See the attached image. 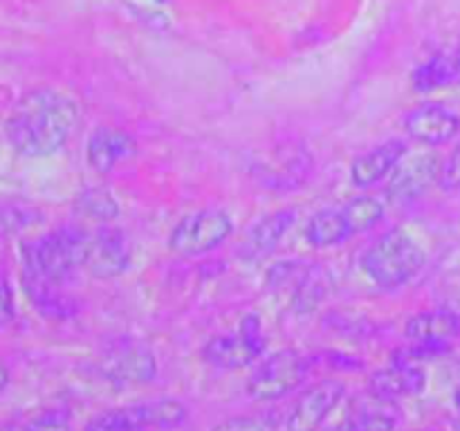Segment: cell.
Segmentation results:
<instances>
[{
    "label": "cell",
    "mask_w": 460,
    "mask_h": 431,
    "mask_svg": "<svg viewBox=\"0 0 460 431\" xmlns=\"http://www.w3.org/2000/svg\"><path fill=\"white\" fill-rule=\"evenodd\" d=\"M99 371L108 382L119 386L148 384L157 375L155 355L142 341L119 339L106 348L99 359Z\"/></svg>",
    "instance_id": "ba28073f"
},
{
    "label": "cell",
    "mask_w": 460,
    "mask_h": 431,
    "mask_svg": "<svg viewBox=\"0 0 460 431\" xmlns=\"http://www.w3.org/2000/svg\"><path fill=\"white\" fill-rule=\"evenodd\" d=\"M90 233L81 227H58L22 245V269L61 286L76 268L85 265Z\"/></svg>",
    "instance_id": "3957f363"
},
{
    "label": "cell",
    "mask_w": 460,
    "mask_h": 431,
    "mask_svg": "<svg viewBox=\"0 0 460 431\" xmlns=\"http://www.w3.org/2000/svg\"><path fill=\"white\" fill-rule=\"evenodd\" d=\"M234 233V223L220 209H198L182 216L169 233V250L178 256H202L223 245Z\"/></svg>",
    "instance_id": "5b68a950"
},
{
    "label": "cell",
    "mask_w": 460,
    "mask_h": 431,
    "mask_svg": "<svg viewBox=\"0 0 460 431\" xmlns=\"http://www.w3.org/2000/svg\"><path fill=\"white\" fill-rule=\"evenodd\" d=\"M346 216V223H349L350 233H362L368 229L376 227L382 218H385V205H382L380 198L376 196H358L353 200L346 202L341 207Z\"/></svg>",
    "instance_id": "603a6c76"
},
{
    "label": "cell",
    "mask_w": 460,
    "mask_h": 431,
    "mask_svg": "<svg viewBox=\"0 0 460 431\" xmlns=\"http://www.w3.org/2000/svg\"><path fill=\"white\" fill-rule=\"evenodd\" d=\"M407 153V144L402 139H389V142L367 151L364 155L355 157L353 164H350V180H353L355 187H373L386 175L394 173V169Z\"/></svg>",
    "instance_id": "e0dca14e"
},
{
    "label": "cell",
    "mask_w": 460,
    "mask_h": 431,
    "mask_svg": "<svg viewBox=\"0 0 460 431\" xmlns=\"http://www.w3.org/2000/svg\"><path fill=\"white\" fill-rule=\"evenodd\" d=\"M427 386V373L422 371L420 364L394 362L391 366L380 368L368 377V391L380 398L395 400L413 398L420 395Z\"/></svg>",
    "instance_id": "2e32d148"
},
{
    "label": "cell",
    "mask_w": 460,
    "mask_h": 431,
    "mask_svg": "<svg viewBox=\"0 0 460 431\" xmlns=\"http://www.w3.org/2000/svg\"><path fill=\"white\" fill-rule=\"evenodd\" d=\"M296 220L295 209H277L272 214H265L254 227L247 233V251L254 256H265L272 254L279 247V242L286 238V233L290 232L292 224Z\"/></svg>",
    "instance_id": "ac0fdd59"
},
{
    "label": "cell",
    "mask_w": 460,
    "mask_h": 431,
    "mask_svg": "<svg viewBox=\"0 0 460 431\" xmlns=\"http://www.w3.org/2000/svg\"><path fill=\"white\" fill-rule=\"evenodd\" d=\"M75 211L84 218L97 220V223L106 224L111 220H115L119 216V202L115 200L108 189L103 187H90L76 196L75 200Z\"/></svg>",
    "instance_id": "7402d4cb"
},
{
    "label": "cell",
    "mask_w": 460,
    "mask_h": 431,
    "mask_svg": "<svg viewBox=\"0 0 460 431\" xmlns=\"http://www.w3.org/2000/svg\"><path fill=\"white\" fill-rule=\"evenodd\" d=\"M139 416H142L144 429H175V427L184 425L189 416V409L184 407L180 400L162 398L153 400V402L137 404Z\"/></svg>",
    "instance_id": "44dd1931"
},
{
    "label": "cell",
    "mask_w": 460,
    "mask_h": 431,
    "mask_svg": "<svg viewBox=\"0 0 460 431\" xmlns=\"http://www.w3.org/2000/svg\"><path fill=\"white\" fill-rule=\"evenodd\" d=\"M438 184L445 191H458L460 189V139L456 146H454V151L449 153L447 160L443 162Z\"/></svg>",
    "instance_id": "4316f807"
},
{
    "label": "cell",
    "mask_w": 460,
    "mask_h": 431,
    "mask_svg": "<svg viewBox=\"0 0 460 431\" xmlns=\"http://www.w3.org/2000/svg\"><path fill=\"white\" fill-rule=\"evenodd\" d=\"M310 373V359L296 350L270 355L247 380L245 391L254 402H274L299 389Z\"/></svg>",
    "instance_id": "277c9868"
},
{
    "label": "cell",
    "mask_w": 460,
    "mask_h": 431,
    "mask_svg": "<svg viewBox=\"0 0 460 431\" xmlns=\"http://www.w3.org/2000/svg\"><path fill=\"white\" fill-rule=\"evenodd\" d=\"M144 422L139 416L137 404H130V407L121 409H111V411H103L99 416H94L88 425L84 427V431H142Z\"/></svg>",
    "instance_id": "cb8c5ba5"
},
{
    "label": "cell",
    "mask_w": 460,
    "mask_h": 431,
    "mask_svg": "<svg viewBox=\"0 0 460 431\" xmlns=\"http://www.w3.org/2000/svg\"><path fill=\"white\" fill-rule=\"evenodd\" d=\"M16 317V303H13V290L7 274L0 269V330L7 328Z\"/></svg>",
    "instance_id": "83f0119b"
},
{
    "label": "cell",
    "mask_w": 460,
    "mask_h": 431,
    "mask_svg": "<svg viewBox=\"0 0 460 431\" xmlns=\"http://www.w3.org/2000/svg\"><path fill=\"white\" fill-rule=\"evenodd\" d=\"M79 103L70 94L36 88L22 94L4 121V135L16 153L48 157L66 146L79 124Z\"/></svg>",
    "instance_id": "6da1fadb"
},
{
    "label": "cell",
    "mask_w": 460,
    "mask_h": 431,
    "mask_svg": "<svg viewBox=\"0 0 460 431\" xmlns=\"http://www.w3.org/2000/svg\"><path fill=\"white\" fill-rule=\"evenodd\" d=\"M440 171H443V160L436 153L425 151L413 153V155L407 153L391 173L386 193L395 202L416 200L422 193L429 191L434 184H438Z\"/></svg>",
    "instance_id": "9c48e42d"
},
{
    "label": "cell",
    "mask_w": 460,
    "mask_h": 431,
    "mask_svg": "<svg viewBox=\"0 0 460 431\" xmlns=\"http://www.w3.org/2000/svg\"><path fill=\"white\" fill-rule=\"evenodd\" d=\"M268 286L274 292L288 295L295 310L310 312L326 296L328 277L323 268H317V265L301 263V260H281L270 268Z\"/></svg>",
    "instance_id": "52a82bcc"
},
{
    "label": "cell",
    "mask_w": 460,
    "mask_h": 431,
    "mask_svg": "<svg viewBox=\"0 0 460 431\" xmlns=\"http://www.w3.org/2000/svg\"><path fill=\"white\" fill-rule=\"evenodd\" d=\"M265 353V335L261 328V319L256 314H247L234 335L211 337L202 346V359L216 368L238 371L254 364Z\"/></svg>",
    "instance_id": "8992f818"
},
{
    "label": "cell",
    "mask_w": 460,
    "mask_h": 431,
    "mask_svg": "<svg viewBox=\"0 0 460 431\" xmlns=\"http://www.w3.org/2000/svg\"><path fill=\"white\" fill-rule=\"evenodd\" d=\"M425 250L404 229L382 233L362 256V269L376 286L398 290L425 268Z\"/></svg>",
    "instance_id": "7a4b0ae2"
},
{
    "label": "cell",
    "mask_w": 460,
    "mask_h": 431,
    "mask_svg": "<svg viewBox=\"0 0 460 431\" xmlns=\"http://www.w3.org/2000/svg\"><path fill=\"white\" fill-rule=\"evenodd\" d=\"M9 384V371H7V366H4V364H0V393H3L4 391V386Z\"/></svg>",
    "instance_id": "f1b7e54d"
},
{
    "label": "cell",
    "mask_w": 460,
    "mask_h": 431,
    "mask_svg": "<svg viewBox=\"0 0 460 431\" xmlns=\"http://www.w3.org/2000/svg\"><path fill=\"white\" fill-rule=\"evenodd\" d=\"M279 420L272 413H261V416H236L223 420L211 431H277Z\"/></svg>",
    "instance_id": "d4e9b609"
},
{
    "label": "cell",
    "mask_w": 460,
    "mask_h": 431,
    "mask_svg": "<svg viewBox=\"0 0 460 431\" xmlns=\"http://www.w3.org/2000/svg\"><path fill=\"white\" fill-rule=\"evenodd\" d=\"M305 241L314 250H326V247L341 245V242L349 241L353 233H350L349 223H346V216L341 209H322L317 214H313L305 223L304 232Z\"/></svg>",
    "instance_id": "d6986e66"
},
{
    "label": "cell",
    "mask_w": 460,
    "mask_h": 431,
    "mask_svg": "<svg viewBox=\"0 0 460 431\" xmlns=\"http://www.w3.org/2000/svg\"><path fill=\"white\" fill-rule=\"evenodd\" d=\"M135 153H137V142H135L133 135L119 128L99 126L88 139L85 160H88L90 169L97 171L99 175H106L119 162L130 160Z\"/></svg>",
    "instance_id": "9a60e30c"
},
{
    "label": "cell",
    "mask_w": 460,
    "mask_h": 431,
    "mask_svg": "<svg viewBox=\"0 0 460 431\" xmlns=\"http://www.w3.org/2000/svg\"><path fill=\"white\" fill-rule=\"evenodd\" d=\"M400 420L402 411L395 400L380 398L368 391V395L353 400L346 409L341 431H395Z\"/></svg>",
    "instance_id": "5bb4252c"
},
{
    "label": "cell",
    "mask_w": 460,
    "mask_h": 431,
    "mask_svg": "<svg viewBox=\"0 0 460 431\" xmlns=\"http://www.w3.org/2000/svg\"><path fill=\"white\" fill-rule=\"evenodd\" d=\"M454 57H456V75H458L456 85H460V49H456V52H454Z\"/></svg>",
    "instance_id": "f546056e"
},
{
    "label": "cell",
    "mask_w": 460,
    "mask_h": 431,
    "mask_svg": "<svg viewBox=\"0 0 460 431\" xmlns=\"http://www.w3.org/2000/svg\"><path fill=\"white\" fill-rule=\"evenodd\" d=\"M456 57L454 52L436 54L429 61L418 66L411 75V85L416 92H434V90L456 85Z\"/></svg>",
    "instance_id": "ffe728a7"
},
{
    "label": "cell",
    "mask_w": 460,
    "mask_h": 431,
    "mask_svg": "<svg viewBox=\"0 0 460 431\" xmlns=\"http://www.w3.org/2000/svg\"><path fill=\"white\" fill-rule=\"evenodd\" d=\"M407 339L449 350L460 339V314L452 308H431L413 314L404 326Z\"/></svg>",
    "instance_id": "4fadbf2b"
},
{
    "label": "cell",
    "mask_w": 460,
    "mask_h": 431,
    "mask_svg": "<svg viewBox=\"0 0 460 431\" xmlns=\"http://www.w3.org/2000/svg\"><path fill=\"white\" fill-rule=\"evenodd\" d=\"M346 393L344 382L322 380L304 391L286 418V431H319Z\"/></svg>",
    "instance_id": "30bf717a"
},
{
    "label": "cell",
    "mask_w": 460,
    "mask_h": 431,
    "mask_svg": "<svg viewBox=\"0 0 460 431\" xmlns=\"http://www.w3.org/2000/svg\"><path fill=\"white\" fill-rule=\"evenodd\" d=\"M454 404H456V409L460 411V384L456 386V391H454Z\"/></svg>",
    "instance_id": "4dcf8cb0"
},
{
    "label": "cell",
    "mask_w": 460,
    "mask_h": 431,
    "mask_svg": "<svg viewBox=\"0 0 460 431\" xmlns=\"http://www.w3.org/2000/svg\"><path fill=\"white\" fill-rule=\"evenodd\" d=\"M130 259H133V250H130V241L121 229L111 227V224H102L94 233H90L88 256H85V265L88 272L94 278H117L130 268Z\"/></svg>",
    "instance_id": "8fae6325"
},
{
    "label": "cell",
    "mask_w": 460,
    "mask_h": 431,
    "mask_svg": "<svg viewBox=\"0 0 460 431\" xmlns=\"http://www.w3.org/2000/svg\"><path fill=\"white\" fill-rule=\"evenodd\" d=\"M409 137L427 146H440L452 142L460 133V117L447 106L440 103H425L411 110L404 119Z\"/></svg>",
    "instance_id": "7c38bea8"
},
{
    "label": "cell",
    "mask_w": 460,
    "mask_h": 431,
    "mask_svg": "<svg viewBox=\"0 0 460 431\" xmlns=\"http://www.w3.org/2000/svg\"><path fill=\"white\" fill-rule=\"evenodd\" d=\"M13 431H70V416L61 409L43 411Z\"/></svg>",
    "instance_id": "484cf974"
}]
</instances>
